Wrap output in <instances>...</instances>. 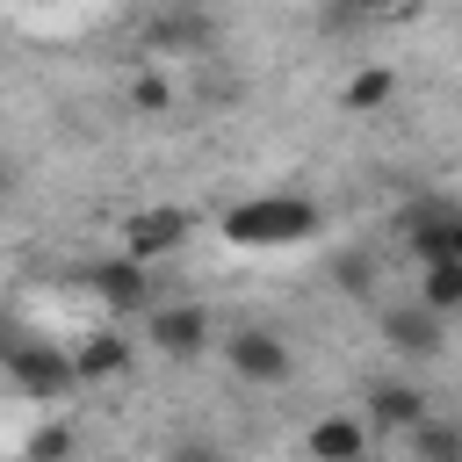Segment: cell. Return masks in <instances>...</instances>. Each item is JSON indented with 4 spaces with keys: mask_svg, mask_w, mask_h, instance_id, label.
I'll return each instance as SVG.
<instances>
[{
    "mask_svg": "<svg viewBox=\"0 0 462 462\" xmlns=\"http://www.w3.org/2000/svg\"><path fill=\"white\" fill-rule=\"evenodd\" d=\"M318 231V202L310 195H253L224 209V238L231 245H303Z\"/></svg>",
    "mask_w": 462,
    "mask_h": 462,
    "instance_id": "cell-1",
    "label": "cell"
},
{
    "mask_svg": "<svg viewBox=\"0 0 462 462\" xmlns=\"http://www.w3.org/2000/svg\"><path fill=\"white\" fill-rule=\"evenodd\" d=\"M0 361H7V375H14L29 397H65V390L79 383L72 354H65V346H43V339H0Z\"/></svg>",
    "mask_w": 462,
    "mask_h": 462,
    "instance_id": "cell-2",
    "label": "cell"
},
{
    "mask_svg": "<svg viewBox=\"0 0 462 462\" xmlns=\"http://www.w3.org/2000/svg\"><path fill=\"white\" fill-rule=\"evenodd\" d=\"M231 368L245 375V383H289V339H274V332H260V325H245V332H231Z\"/></svg>",
    "mask_w": 462,
    "mask_h": 462,
    "instance_id": "cell-3",
    "label": "cell"
},
{
    "mask_svg": "<svg viewBox=\"0 0 462 462\" xmlns=\"http://www.w3.org/2000/svg\"><path fill=\"white\" fill-rule=\"evenodd\" d=\"M383 339L397 346V354H411V361H426V354H440V318L411 296V303H390L383 310Z\"/></svg>",
    "mask_w": 462,
    "mask_h": 462,
    "instance_id": "cell-4",
    "label": "cell"
},
{
    "mask_svg": "<svg viewBox=\"0 0 462 462\" xmlns=\"http://www.w3.org/2000/svg\"><path fill=\"white\" fill-rule=\"evenodd\" d=\"M202 339H209V318L195 303H159L152 310V346L159 354H180L188 361V354H202Z\"/></svg>",
    "mask_w": 462,
    "mask_h": 462,
    "instance_id": "cell-5",
    "label": "cell"
},
{
    "mask_svg": "<svg viewBox=\"0 0 462 462\" xmlns=\"http://www.w3.org/2000/svg\"><path fill=\"white\" fill-rule=\"evenodd\" d=\"M188 238V209H144L130 217V260H159Z\"/></svg>",
    "mask_w": 462,
    "mask_h": 462,
    "instance_id": "cell-6",
    "label": "cell"
},
{
    "mask_svg": "<svg viewBox=\"0 0 462 462\" xmlns=\"http://www.w3.org/2000/svg\"><path fill=\"white\" fill-rule=\"evenodd\" d=\"M361 455H368V426L361 419L332 411V419L310 426V462H361Z\"/></svg>",
    "mask_w": 462,
    "mask_h": 462,
    "instance_id": "cell-7",
    "label": "cell"
},
{
    "mask_svg": "<svg viewBox=\"0 0 462 462\" xmlns=\"http://www.w3.org/2000/svg\"><path fill=\"white\" fill-rule=\"evenodd\" d=\"M411 245L426 253V267L433 260H462V209H419L411 217Z\"/></svg>",
    "mask_w": 462,
    "mask_h": 462,
    "instance_id": "cell-8",
    "label": "cell"
},
{
    "mask_svg": "<svg viewBox=\"0 0 462 462\" xmlns=\"http://www.w3.org/2000/svg\"><path fill=\"white\" fill-rule=\"evenodd\" d=\"M419 419H426V397L404 390V383H383V390L368 397V426H383V433H411Z\"/></svg>",
    "mask_w": 462,
    "mask_h": 462,
    "instance_id": "cell-9",
    "label": "cell"
},
{
    "mask_svg": "<svg viewBox=\"0 0 462 462\" xmlns=\"http://www.w3.org/2000/svg\"><path fill=\"white\" fill-rule=\"evenodd\" d=\"M123 361H130V346H123L116 332H94V339H79V346H72V368H79L87 383H101V375H123Z\"/></svg>",
    "mask_w": 462,
    "mask_h": 462,
    "instance_id": "cell-10",
    "label": "cell"
},
{
    "mask_svg": "<svg viewBox=\"0 0 462 462\" xmlns=\"http://www.w3.org/2000/svg\"><path fill=\"white\" fill-rule=\"evenodd\" d=\"M419 303H426L433 318L462 310V260H433V267H426V282H419Z\"/></svg>",
    "mask_w": 462,
    "mask_h": 462,
    "instance_id": "cell-11",
    "label": "cell"
},
{
    "mask_svg": "<svg viewBox=\"0 0 462 462\" xmlns=\"http://www.w3.org/2000/svg\"><path fill=\"white\" fill-rule=\"evenodd\" d=\"M390 94H397V72H390V65H368V72L346 79V116H375Z\"/></svg>",
    "mask_w": 462,
    "mask_h": 462,
    "instance_id": "cell-12",
    "label": "cell"
},
{
    "mask_svg": "<svg viewBox=\"0 0 462 462\" xmlns=\"http://www.w3.org/2000/svg\"><path fill=\"white\" fill-rule=\"evenodd\" d=\"M411 462H462V426L419 419V426H411Z\"/></svg>",
    "mask_w": 462,
    "mask_h": 462,
    "instance_id": "cell-13",
    "label": "cell"
},
{
    "mask_svg": "<svg viewBox=\"0 0 462 462\" xmlns=\"http://www.w3.org/2000/svg\"><path fill=\"white\" fill-rule=\"evenodd\" d=\"M94 289H101L108 303H123V310H137V303H144V274H137V260H123V267H116V260H108V267H94Z\"/></svg>",
    "mask_w": 462,
    "mask_h": 462,
    "instance_id": "cell-14",
    "label": "cell"
},
{
    "mask_svg": "<svg viewBox=\"0 0 462 462\" xmlns=\"http://www.w3.org/2000/svg\"><path fill=\"white\" fill-rule=\"evenodd\" d=\"M29 462H72V426H43L29 440Z\"/></svg>",
    "mask_w": 462,
    "mask_h": 462,
    "instance_id": "cell-15",
    "label": "cell"
},
{
    "mask_svg": "<svg viewBox=\"0 0 462 462\" xmlns=\"http://www.w3.org/2000/svg\"><path fill=\"white\" fill-rule=\"evenodd\" d=\"M7 188H14V159L0 152V195H7Z\"/></svg>",
    "mask_w": 462,
    "mask_h": 462,
    "instance_id": "cell-16",
    "label": "cell"
}]
</instances>
